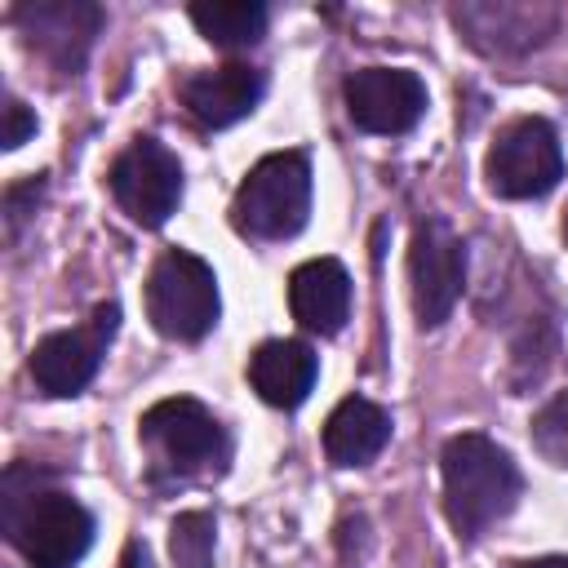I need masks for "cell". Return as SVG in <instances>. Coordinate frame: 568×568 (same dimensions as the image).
Here are the masks:
<instances>
[{"label": "cell", "mask_w": 568, "mask_h": 568, "mask_svg": "<svg viewBox=\"0 0 568 568\" xmlns=\"http://www.w3.org/2000/svg\"><path fill=\"white\" fill-rule=\"evenodd\" d=\"M439 470H444V510L457 537H479L484 528L506 519L524 488L515 457L479 430L453 435L439 453Z\"/></svg>", "instance_id": "1"}, {"label": "cell", "mask_w": 568, "mask_h": 568, "mask_svg": "<svg viewBox=\"0 0 568 568\" xmlns=\"http://www.w3.org/2000/svg\"><path fill=\"white\" fill-rule=\"evenodd\" d=\"M4 528L27 568H75L93 546V515L58 488H18L4 475Z\"/></svg>", "instance_id": "2"}, {"label": "cell", "mask_w": 568, "mask_h": 568, "mask_svg": "<svg viewBox=\"0 0 568 568\" xmlns=\"http://www.w3.org/2000/svg\"><path fill=\"white\" fill-rule=\"evenodd\" d=\"M311 213V164L302 151L262 155L231 200V226L248 240H293Z\"/></svg>", "instance_id": "3"}, {"label": "cell", "mask_w": 568, "mask_h": 568, "mask_svg": "<svg viewBox=\"0 0 568 568\" xmlns=\"http://www.w3.org/2000/svg\"><path fill=\"white\" fill-rule=\"evenodd\" d=\"M217 275L186 248H164L146 275V320L173 342H200L217 324Z\"/></svg>", "instance_id": "4"}, {"label": "cell", "mask_w": 568, "mask_h": 568, "mask_svg": "<svg viewBox=\"0 0 568 568\" xmlns=\"http://www.w3.org/2000/svg\"><path fill=\"white\" fill-rule=\"evenodd\" d=\"M488 191L501 200H541L564 178V146L550 120L519 115L497 129L488 155H484Z\"/></svg>", "instance_id": "5"}, {"label": "cell", "mask_w": 568, "mask_h": 568, "mask_svg": "<svg viewBox=\"0 0 568 568\" xmlns=\"http://www.w3.org/2000/svg\"><path fill=\"white\" fill-rule=\"evenodd\" d=\"M138 430L182 475L217 470L231 457V439H226L222 422L200 399H186V395H173V399L151 404L142 413V422H138Z\"/></svg>", "instance_id": "6"}, {"label": "cell", "mask_w": 568, "mask_h": 568, "mask_svg": "<svg viewBox=\"0 0 568 568\" xmlns=\"http://www.w3.org/2000/svg\"><path fill=\"white\" fill-rule=\"evenodd\" d=\"M106 186L138 226H164L182 204V164L164 142L133 138L115 155Z\"/></svg>", "instance_id": "7"}, {"label": "cell", "mask_w": 568, "mask_h": 568, "mask_svg": "<svg viewBox=\"0 0 568 568\" xmlns=\"http://www.w3.org/2000/svg\"><path fill=\"white\" fill-rule=\"evenodd\" d=\"M115 324H120V306L102 302V306H93V315L80 328H62V333L40 337L31 351L36 386L44 395H80L93 382V373H98V364L115 337Z\"/></svg>", "instance_id": "8"}, {"label": "cell", "mask_w": 568, "mask_h": 568, "mask_svg": "<svg viewBox=\"0 0 568 568\" xmlns=\"http://www.w3.org/2000/svg\"><path fill=\"white\" fill-rule=\"evenodd\" d=\"M466 284V248L462 240L439 222H422L413 231V248H408V288H413V311L422 328H435L453 315L457 297Z\"/></svg>", "instance_id": "9"}, {"label": "cell", "mask_w": 568, "mask_h": 568, "mask_svg": "<svg viewBox=\"0 0 568 568\" xmlns=\"http://www.w3.org/2000/svg\"><path fill=\"white\" fill-rule=\"evenodd\" d=\"M346 111L364 133H408L426 115V84L404 67H359L342 84Z\"/></svg>", "instance_id": "10"}, {"label": "cell", "mask_w": 568, "mask_h": 568, "mask_svg": "<svg viewBox=\"0 0 568 568\" xmlns=\"http://www.w3.org/2000/svg\"><path fill=\"white\" fill-rule=\"evenodd\" d=\"M266 93V75L248 62H222L213 71H191L178 84L182 106L204 124V129H226L244 120Z\"/></svg>", "instance_id": "11"}, {"label": "cell", "mask_w": 568, "mask_h": 568, "mask_svg": "<svg viewBox=\"0 0 568 568\" xmlns=\"http://www.w3.org/2000/svg\"><path fill=\"white\" fill-rule=\"evenodd\" d=\"M288 311L306 333L333 337L351 315V275L337 257H311L288 275Z\"/></svg>", "instance_id": "12"}, {"label": "cell", "mask_w": 568, "mask_h": 568, "mask_svg": "<svg viewBox=\"0 0 568 568\" xmlns=\"http://www.w3.org/2000/svg\"><path fill=\"white\" fill-rule=\"evenodd\" d=\"M13 22L22 27L27 44L40 49L44 58H53L62 71H75L89 40L102 27V13L93 4H22L13 9Z\"/></svg>", "instance_id": "13"}, {"label": "cell", "mask_w": 568, "mask_h": 568, "mask_svg": "<svg viewBox=\"0 0 568 568\" xmlns=\"http://www.w3.org/2000/svg\"><path fill=\"white\" fill-rule=\"evenodd\" d=\"M320 359L297 337H271L248 355V382L271 408H297L315 390Z\"/></svg>", "instance_id": "14"}, {"label": "cell", "mask_w": 568, "mask_h": 568, "mask_svg": "<svg viewBox=\"0 0 568 568\" xmlns=\"http://www.w3.org/2000/svg\"><path fill=\"white\" fill-rule=\"evenodd\" d=\"M390 444V413L364 395H346L324 422V453L333 466H368Z\"/></svg>", "instance_id": "15"}, {"label": "cell", "mask_w": 568, "mask_h": 568, "mask_svg": "<svg viewBox=\"0 0 568 568\" xmlns=\"http://www.w3.org/2000/svg\"><path fill=\"white\" fill-rule=\"evenodd\" d=\"M266 4L257 0H200L191 4L195 31L217 49H244L266 36Z\"/></svg>", "instance_id": "16"}, {"label": "cell", "mask_w": 568, "mask_h": 568, "mask_svg": "<svg viewBox=\"0 0 568 568\" xmlns=\"http://www.w3.org/2000/svg\"><path fill=\"white\" fill-rule=\"evenodd\" d=\"M213 546H217V524L209 510H182L169 524V555L178 568H213Z\"/></svg>", "instance_id": "17"}, {"label": "cell", "mask_w": 568, "mask_h": 568, "mask_svg": "<svg viewBox=\"0 0 568 568\" xmlns=\"http://www.w3.org/2000/svg\"><path fill=\"white\" fill-rule=\"evenodd\" d=\"M532 448L550 466L568 470V390H559L555 399H546L537 408V417H532Z\"/></svg>", "instance_id": "18"}, {"label": "cell", "mask_w": 568, "mask_h": 568, "mask_svg": "<svg viewBox=\"0 0 568 568\" xmlns=\"http://www.w3.org/2000/svg\"><path fill=\"white\" fill-rule=\"evenodd\" d=\"M31 133H36V115L18 98H4V151L22 146Z\"/></svg>", "instance_id": "19"}, {"label": "cell", "mask_w": 568, "mask_h": 568, "mask_svg": "<svg viewBox=\"0 0 568 568\" xmlns=\"http://www.w3.org/2000/svg\"><path fill=\"white\" fill-rule=\"evenodd\" d=\"M124 568H151V555H146V546L138 537L124 546Z\"/></svg>", "instance_id": "20"}, {"label": "cell", "mask_w": 568, "mask_h": 568, "mask_svg": "<svg viewBox=\"0 0 568 568\" xmlns=\"http://www.w3.org/2000/svg\"><path fill=\"white\" fill-rule=\"evenodd\" d=\"M519 568H568V555H546V559H528Z\"/></svg>", "instance_id": "21"}, {"label": "cell", "mask_w": 568, "mask_h": 568, "mask_svg": "<svg viewBox=\"0 0 568 568\" xmlns=\"http://www.w3.org/2000/svg\"><path fill=\"white\" fill-rule=\"evenodd\" d=\"M564 240H568V209H564Z\"/></svg>", "instance_id": "22"}]
</instances>
